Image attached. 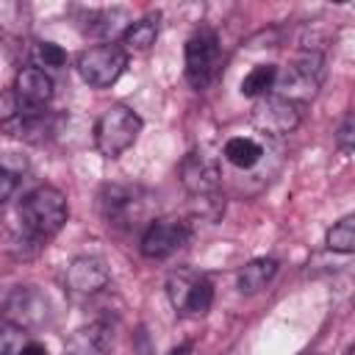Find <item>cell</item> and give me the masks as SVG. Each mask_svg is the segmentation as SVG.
Here are the masks:
<instances>
[{
	"instance_id": "obj_1",
	"label": "cell",
	"mask_w": 355,
	"mask_h": 355,
	"mask_svg": "<svg viewBox=\"0 0 355 355\" xmlns=\"http://www.w3.org/2000/svg\"><path fill=\"white\" fill-rule=\"evenodd\" d=\"M97 208L105 219V225L119 230H136L139 225H150L153 214V197L141 186L133 183H105L97 197Z\"/></svg>"
},
{
	"instance_id": "obj_2",
	"label": "cell",
	"mask_w": 355,
	"mask_h": 355,
	"mask_svg": "<svg viewBox=\"0 0 355 355\" xmlns=\"http://www.w3.org/2000/svg\"><path fill=\"white\" fill-rule=\"evenodd\" d=\"M67 216H69L67 194L55 186H47V183L28 191L19 202V222L39 241L53 239L67 225Z\"/></svg>"
},
{
	"instance_id": "obj_3",
	"label": "cell",
	"mask_w": 355,
	"mask_h": 355,
	"mask_svg": "<svg viewBox=\"0 0 355 355\" xmlns=\"http://www.w3.org/2000/svg\"><path fill=\"white\" fill-rule=\"evenodd\" d=\"M141 133V116L128 105H111L94 125V147L105 158H116L136 144Z\"/></svg>"
},
{
	"instance_id": "obj_4",
	"label": "cell",
	"mask_w": 355,
	"mask_h": 355,
	"mask_svg": "<svg viewBox=\"0 0 355 355\" xmlns=\"http://www.w3.org/2000/svg\"><path fill=\"white\" fill-rule=\"evenodd\" d=\"M322 80H324V58H322V53L319 50H302L286 67V72L277 69L275 89H277L280 97L302 105L305 100H311L322 89Z\"/></svg>"
},
{
	"instance_id": "obj_5",
	"label": "cell",
	"mask_w": 355,
	"mask_h": 355,
	"mask_svg": "<svg viewBox=\"0 0 355 355\" xmlns=\"http://www.w3.org/2000/svg\"><path fill=\"white\" fill-rule=\"evenodd\" d=\"M0 319H6L22 333H33L53 322V305L47 294L39 291L36 286H17L3 302Z\"/></svg>"
},
{
	"instance_id": "obj_6",
	"label": "cell",
	"mask_w": 355,
	"mask_h": 355,
	"mask_svg": "<svg viewBox=\"0 0 355 355\" xmlns=\"http://www.w3.org/2000/svg\"><path fill=\"white\" fill-rule=\"evenodd\" d=\"M222 69V44L211 28H200L186 42V80L194 89H208Z\"/></svg>"
},
{
	"instance_id": "obj_7",
	"label": "cell",
	"mask_w": 355,
	"mask_h": 355,
	"mask_svg": "<svg viewBox=\"0 0 355 355\" xmlns=\"http://www.w3.org/2000/svg\"><path fill=\"white\" fill-rule=\"evenodd\" d=\"M166 297L183 316H202L214 305V286L205 275L191 269H178L166 280Z\"/></svg>"
},
{
	"instance_id": "obj_8",
	"label": "cell",
	"mask_w": 355,
	"mask_h": 355,
	"mask_svg": "<svg viewBox=\"0 0 355 355\" xmlns=\"http://www.w3.org/2000/svg\"><path fill=\"white\" fill-rule=\"evenodd\" d=\"M128 67V53L122 44L105 42L97 47H89L78 55V72L92 89H108L114 86Z\"/></svg>"
},
{
	"instance_id": "obj_9",
	"label": "cell",
	"mask_w": 355,
	"mask_h": 355,
	"mask_svg": "<svg viewBox=\"0 0 355 355\" xmlns=\"http://www.w3.org/2000/svg\"><path fill=\"white\" fill-rule=\"evenodd\" d=\"M250 119L258 130H263L269 136H286V133L297 130V125L302 119V105L291 103L280 94H263L255 100Z\"/></svg>"
},
{
	"instance_id": "obj_10",
	"label": "cell",
	"mask_w": 355,
	"mask_h": 355,
	"mask_svg": "<svg viewBox=\"0 0 355 355\" xmlns=\"http://www.w3.org/2000/svg\"><path fill=\"white\" fill-rule=\"evenodd\" d=\"M191 230H189V222L183 219H153L147 225V230L141 233V255L144 258H153V261H161V258H169L172 252H178L186 241H189Z\"/></svg>"
},
{
	"instance_id": "obj_11",
	"label": "cell",
	"mask_w": 355,
	"mask_h": 355,
	"mask_svg": "<svg viewBox=\"0 0 355 355\" xmlns=\"http://www.w3.org/2000/svg\"><path fill=\"white\" fill-rule=\"evenodd\" d=\"M108 283H111V272L105 261L97 255H78L75 261H69L64 272V286L72 297L100 294L103 288H108Z\"/></svg>"
},
{
	"instance_id": "obj_12",
	"label": "cell",
	"mask_w": 355,
	"mask_h": 355,
	"mask_svg": "<svg viewBox=\"0 0 355 355\" xmlns=\"http://www.w3.org/2000/svg\"><path fill=\"white\" fill-rule=\"evenodd\" d=\"M180 183L186 186V191L191 194V200L197 197H211V194H219V164L205 155V153H189L183 161H180Z\"/></svg>"
},
{
	"instance_id": "obj_13",
	"label": "cell",
	"mask_w": 355,
	"mask_h": 355,
	"mask_svg": "<svg viewBox=\"0 0 355 355\" xmlns=\"http://www.w3.org/2000/svg\"><path fill=\"white\" fill-rule=\"evenodd\" d=\"M111 352H114V327L108 322H89L78 327L64 344V355H111Z\"/></svg>"
},
{
	"instance_id": "obj_14",
	"label": "cell",
	"mask_w": 355,
	"mask_h": 355,
	"mask_svg": "<svg viewBox=\"0 0 355 355\" xmlns=\"http://www.w3.org/2000/svg\"><path fill=\"white\" fill-rule=\"evenodd\" d=\"M14 97L28 108H44L53 100V78L42 67H22L14 80Z\"/></svg>"
},
{
	"instance_id": "obj_15",
	"label": "cell",
	"mask_w": 355,
	"mask_h": 355,
	"mask_svg": "<svg viewBox=\"0 0 355 355\" xmlns=\"http://www.w3.org/2000/svg\"><path fill=\"white\" fill-rule=\"evenodd\" d=\"M277 275V261L275 258H255L250 263H244L236 275V286L241 294H258L261 288L269 286V280Z\"/></svg>"
},
{
	"instance_id": "obj_16",
	"label": "cell",
	"mask_w": 355,
	"mask_h": 355,
	"mask_svg": "<svg viewBox=\"0 0 355 355\" xmlns=\"http://www.w3.org/2000/svg\"><path fill=\"white\" fill-rule=\"evenodd\" d=\"M155 39H158V17H153V14H147V17H141V19H136V22H130L125 31H122V50L128 53V50H133V53H144V50H150L153 44H155Z\"/></svg>"
},
{
	"instance_id": "obj_17",
	"label": "cell",
	"mask_w": 355,
	"mask_h": 355,
	"mask_svg": "<svg viewBox=\"0 0 355 355\" xmlns=\"http://www.w3.org/2000/svg\"><path fill=\"white\" fill-rule=\"evenodd\" d=\"M261 155H263V147H261L255 139H247V136H233V139H227V144H225V158H227L233 166H239V169L255 166V164L261 161Z\"/></svg>"
},
{
	"instance_id": "obj_18",
	"label": "cell",
	"mask_w": 355,
	"mask_h": 355,
	"mask_svg": "<svg viewBox=\"0 0 355 355\" xmlns=\"http://www.w3.org/2000/svg\"><path fill=\"white\" fill-rule=\"evenodd\" d=\"M275 80H277V67L275 64H258L244 75L241 94L244 97H263V94H269V89H275Z\"/></svg>"
},
{
	"instance_id": "obj_19",
	"label": "cell",
	"mask_w": 355,
	"mask_h": 355,
	"mask_svg": "<svg viewBox=\"0 0 355 355\" xmlns=\"http://www.w3.org/2000/svg\"><path fill=\"white\" fill-rule=\"evenodd\" d=\"M327 250L333 252H352L355 250V216H344L338 219L330 230H327V239H324Z\"/></svg>"
},
{
	"instance_id": "obj_20",
	"label": "cell",
	"mask_w": 355,
	"mask_h": 355,
	"mask_svg": "<svg viewBox=\"0 0 355 355\" xmlns=\"http://www.w3.org/2000/svg\"><path fill=\"white\" fill-rule=\"evenodd\" d=\"M25 333L17 330L14 324H8L6 319H0V355H19V349L25 347Z\"/></svg>"
},
{
	"instance_id": "obj_21",
	"label": "cell",
	"mask_w": 355,
	"mask_h": 355,
	"mask_svg": "<svg viewBox=\"0 0 355 355\" xmlns=\"http://www.w3.org/2000/svg\"><path fill=\"white\" fill-rule=\"evenodd\" d=\"M36 58H39L42 67H64V64H67V53H64V47L55 44V42H39Z\"/></svg>"
},
{
	"instance_id": "obj_22",
	"label": "cell",
	"mask_w": 355,
	"mask_h": 355,
	"mask_svg": "<svg viewBox=\"0 0 355 355\" xmlns=\"http://www.w3.org/2000/svg\"><path fill=\"white\" fill-rule=\"evenodd\" d=\"M336 141H338V147H341L344 153H349V150L355 147V116H352V114H347V116L341 119V125H338V130H336Z\"/></svg>"
},
{
	"instance_id": "obj_23",
	"label": "cell",
	"mask_w": 355,
	"mask_h": 355,
	"mask_svg": "<svg viewBox=\"0 0 355 355\" xmlns=\"http://www.w3.org/2000/svg\"><path fill=\"white\" fill-rule=\"evenodd\" d=\"M14 189H17V178H14V172H8V169L0 166V205L14 194Z\"/></svg>"
},
{
	"instance_id": "obj_24",
	"label": "cell",
	"mask_w": 355,
	"mask_h": 355,
	"mask_svg": "<svg viewBox=\"0 0 355 355\" xmlns=\"http://www.w3.org/2000/svg\"><path fill=\"white\" fill-rule=\"evenodd\" d=\"M19 355H47V347L39 341H25V347L19 349Z\"/></svg>"
},
{
	"instance_id": "obj_25",
	"label": "cell",
	"mask_w": 355,
	"mask_h": 355,
	"mask_svg": "<svg viewBox=\"0 0 355 355\" xmlns=\"http://www.w3.org/2000/svg\"><path fill=\"white\" fill-rule=\"evenodd\" d=\"M347 355H352V349H349V352H347Z\"/></svg>"
}]
</instances>
